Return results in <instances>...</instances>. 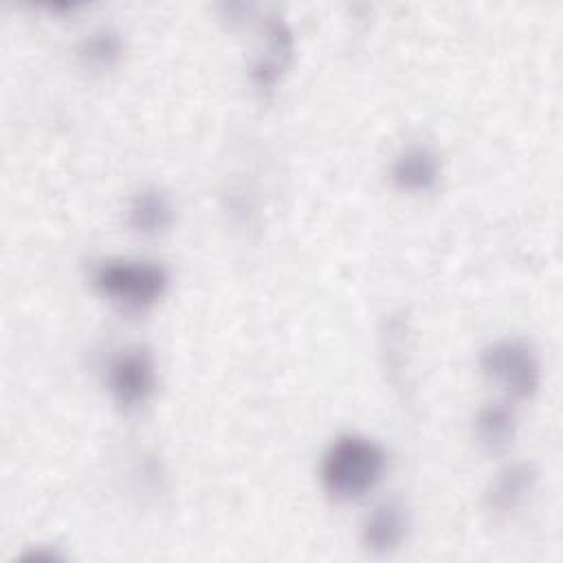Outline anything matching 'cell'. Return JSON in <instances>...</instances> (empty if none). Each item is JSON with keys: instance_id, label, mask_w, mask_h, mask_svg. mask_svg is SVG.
Listing matches in <instances>:
<instances>
[{"instance_id": "1", "label": "cell", "mask_w": 563, "mask_h": 563, "mask_svg": "<svg viewBox=\"0 0 563 563\" xmlns=\"http://www.w3.org/2000/svg\"><path fill=\"white\" fill-rule=\"evenodd\" d=\"M387 471L385 449L361 433L339 435L321 460L323 490L336 501H356L378 486Z\"/></svg>"}, {"instance_id": "2", "label": "cell", "mask_w": 563, "mask_h": 563, "mask_svg": "<svg viewBox=\"0 0 563 563\" xmlns=\"http://www.w3.org/2000/svg\"><path fill=\"white\" fill-rule=\"evenodd\" d=\"M95 290L125 312L152 308L169 288V273L145 260H106L92 271Z\"/></svg>"}, {"instance_id": "3", "label": "cell", "mask_w": 563, "mask_h": 563, "mask_svg": "<svg viewBox=\"0 0 563 563\" xmlns=\"http://www.w3.org/2000/svg\"><path fill=\"white\" fill-rule=\"evenodd\" d=\"M479 367L488 380L517 400H528L541 385V361L534 347L521 339H499L479 354Z\"/></svg>"}, {"instance_id": "4", "label": "cell", "mask_w": 563, "mask_h": 563, "mask_svg": "<svg viewBox=\"0 0 563 563\" xmlns=\"http://www.w3.org/2000/svg\"><path fill=\"white\" fill-rule=\"evenodd\" d=\"M106 387L123 411L141 409L156 389V363L147 347H125L106 367Z\"/></svg>"}, {"instance_id": "5", "label": "cell", "mask_w": 563, "mask_h": 563, "mask_svg": "<svg viewBox=\"0 0 563 563\" xmlns=\"http://www.w3.org/2000/svg\"><path fill=\"white\" fill-rule=\"evenodd\" d=\"M537 486V468L528 462L508 464L488 484L484 506L495 519H506L519 510Z\"/></svg>"}, {"instance_id": "6", "label": "cell", "mask_w": 563, "mask_h": 563, "mask_svg": "<svg viewBox=\"0 0 563 563\" xmlns=\"http://www.w3.org/2000/svg\"><path fill=\"white\" fill-rule=\"evenodd\" d=\"M409 532V512L398 499L378 504L363 521L361 541L369 554L387 556L396 552Z\"/></svg>"}, {"instance_id": "7", "label": "cell", "mask_w": 563, "mask_h": 563, "mask_svg": "<svg viewBox=\"0 0 563 563\" xmlns=\"http://www.w3.org/2000/svg\"><path fill=\"white\" fill-rule=\"evenodd\" d=\"M391 183L407 194L433 191L442 176V163L429 145H409L391 163Z\"/></svg>"}, {"instance_id": "8", "label": "cell", "mask_w": 563, "mask_h": 563, "mask_svg": "<svg viewBox=\"0 0 563 563\" xmlns=\"http://www.w3.org/2000/svg\"><path fill=\"white\" fill-rule=\"evenodd\" d=\"M295 51V40L290 26L282 18H273L266 24V46L262 55H257L251 79L257 90H273L286 68L290 66Z\"/></svg>"}, {"instance_id": "9", "label": "cell", "mask_w": 563, "mask_h": 563, "mask_svg": "<svg viewBox=\"0 0 563 563\" xmlns=\"http://www.w3.org/2000/svg\"><path fill=\"white\" fill-rule=\"evenodd\" d=\"M174 222V207L158 187L139 189L128 205V224L134 233L154 238L165 233Z\"/></svg>"}, {"instance_id": "10", "label": "cell", "mask_w": 563, "mask_h": 563, "mask_svg": "<svg viewBox=\"0 0 563 563\" xmlns=\"http://www.w3.org/2000/svg\"><path fill=\"white\" fill-rule=\"evenodd\" d=\"M473 433L484 451H506L517 433V413L510 402H488L479 407L473 420Z\"/></svg>"}, {"instance_id": "11", "label": "cell", "mask_w": 563, "mask_h": 563, "mask_svg": "<svg viewBox=\"0 0 563 563\" xmlns=\"http://www.w3.org/2000/svg\"><path fill=\"white\" fill-rule=\"evenodd\" d=\"M77 55L79 62L90 70H110L123 55V40L119 31L101 26L81 40Z\"/></svg>"}, {"instance_id": "12", "label": "cell", "mask_w": 563, "mask_h": 563, "mask_svg": "<svg viewBox=\"0 0 563 563\" xmlns=\"http://www.w3.org/2000/svg\"><path fill=\"white\" fill-rule=\"evenodd\" d=\"M22 561H46V563H53V561H62V554H57L55 550H48V548H37V550H29L26 554H22Z\"/></svg>"}]
</instances>
